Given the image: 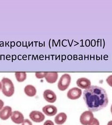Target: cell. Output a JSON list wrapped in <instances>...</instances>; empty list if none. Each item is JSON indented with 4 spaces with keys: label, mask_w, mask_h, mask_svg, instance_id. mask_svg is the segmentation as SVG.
Returning a JSON list of instances; mask_svg holds the SVG:
<instances>
[{
    "label": "cell",
    "mask_w": 112,
    "mask_h": 125,
    "mask_svg": "<svg viewBox=\"0 0 112 125\" xmlns=\"http://www.w3.org/2000/svg\"><path fill=\"white\" fill-rule=\"evenodd\" d=\"M83 97L88 110L92 112H97L105 108L109 103L106 90L96 85H91L84 90Z\"/></svg>",
    "instance_id": "cell-1"
},
{
    "label": "cell",
    "mask_w": 112,
    "mask_h": 125,
    "mask_svg": "<svg viewBox=\"0 0 112 125\" xmlns=\"http://www.w3.org/2000/svg\"><path fill=\"white\" fill-rule=\"evenodd\" d=\"M1 90L4 95L7 97H11L14 94V87L12 80L8 78L4 77L1 81Z\"/></svg>",
    "instance_id": "cell-2"
},
{
    "label": "cell",
    "mask_w": 112,
    "mask_h": 125,
    "mask_svg": "<svg viewBox=\"0 0 112 125\" xmlns=\"http://www.w3.org/2000/svg\"><path fill=\"white\" fill-rule=\"evenodd\" d=\"M71 82V75L67 73L64 74L61 76L58 83V84H57L58 88L61 91H64L68 88V87H69Z\"/></svg>",
    "instance_id": "cell-3"
},
{
    "label": "cell",
    "mask_w": 112,
    "mask_h": 125,
    "mask_svg": "<svg viewBox=\"0 0 112 125\" xmlns=\"http://www.w3.org/2000/svg\"><path fill=\"white\" fill-rule=\"evenodd\" d=\"M94 118V115L92 111H86L81 115L80 121L82 125H88Z\"/></svg>",
    "instance_id": "cell-4"
},
{
    "label": "cell",
    "mask_w": 112,
    "mask_h": 125,
    "mask_svg": "<svg viewBox=\"0 0 112 125\" xmlns=\"http://www.w3.org/2000/svg\"><path fill=\"white\" fill-rule=\"evenodd\" d=\"M82 94V91L81 89L77 87H74L67 92V96L69 99L75 100L79 99Z\"/></svg>",
    "instance_id": "cell-5"
},
{
    "label": "cell",
    "mask_w": 112,
    "mask_h": 125,
    "mask_svg": "<svg viewBox=\"0 0 112 125\" xmlns=\"http://www.w3.org/2000/svg\"><path fill=\"white\" fill-rule=\"evenodd\" d=\"M29 117L33 122L40 123L45 119V115L42 112L39 111H32L29 114Z\"/></svg>",
    "instance_id": "cell-6"
},
{
    "label": "cell",
    "mask_w": 112,
    "mask_h": 125,
    "mask_svg": "<svg viewBox=\"0 0 112 125\" xmlns=\"http://www.w3.org/2000/svg\"><path fill=\"white\" fill-rule=\"evenodd\" d=\"M43 96L45 100L50 103H53L57 100V96L55 93L50 89L45 90L43 94Z\"/></svg>",
    "instance_id": "cell-7"
},
{
    "label": "cell",
    "mask_w": 112,
    "mask_h": 125,
    "mask_svg": "<svg viewBox=\"0 0 112 125\" xmlns=\"http://www.w3.org/2000/svg\"><path fill=\"white\" fill-rule=\"evenodd\" d=\"M11 118L14 123L16 124L22 123L24 120V117L23 113L18 111L12 112Z\"/></svg>",
    "instance_id": "cell-8"
},
{
    "label": "cell",
    "mask_w": 112,
    "mask_h": 125,
    "mask_svg": "<svg viewBox=\"0 0 112 125\" xmlns=\"http://www.w3.org/2000/svg\"><path fill=\"white\" fill-rule=\"evenodd\" d=\"M12 109L10 106L7 105L0 110V118L2 120L8 119L12 114Z\"/></svg>",
    "instance_id": "cell-9"
},
{
    "label": "cell",
    "mask_w": 112,
    "mask_h": 125,
    "mask_svg": "<svg viewBox=\"0 0 112 125\" xmlns=\"http://www.w3.org/2000/svg\"><path fill=\"white\" fill-rule=\"evenodd\" d=\"M76 84L78 87L85 89L89 88L91 86V82L89 79L83 77L78 79Z\"/></svg>",
    "instance_id": "cell-10"
},
{
    "label": "cell",
    "mask_w": 112,
    "mask_h": 125,
    "mask_svg": "<svg viewBox=\"0 0 112 125\" xmlns=\"http://www.w3.org/2000/svg\"><path fill=\"white\" fill-rule=\"evenodd\" d=\"M43 112L48 116H53L57 113V108L53 105H48L43 107Z\"/></svg>",
    "instance_id": "cell-11"
},
{
    "label": "cell",
    "mask_w": 112,
    "mask_h": 125,
    "mask_svg": "<svg viewBox=\"0 0 112 125\" xmlns=\"http://www.w3.org/2000/svg\"><path fill=\"white\" fill-rule=\"evenodd\" d=\"M45 78L47 83L52 84L55 83L57 81L58 78V74L57 72L47 73Z\"/></svg>",
    "instance_id": "cell-12"
},
{
    "label": "cell",
    "mask_w": 112,
    "mask_h": 125,
    "mask_svg": "<svg viewBox=\"0 0 112 125\" xmlns=\"http://www.w3.org/2000/svg\"><path fill=\"white\" fill-rule=\"evenodd\" d=\"M67 119V115L66 113L61 112L58 114L54 118L55 123L58 125H62L65 123Z\"/></svg>",
    "instance_id": "cell-13"
},
{
    "label": "cell",
    "mask_w": 112,
    "mask_h": 125,
    "mask_svg": "<svg viewBox=\"0 0 112 125\" xmlns=\"http://www.w3.org/2000/svg\"><path fill=\"white\" fill-rule=\"evenodd\" d=\"M24 92L28 96L33 97L36 95L37 90L33 85H28L25 87Z\"/></svg>",
    "instance_id": "cell-14"
},
{
    "label": "cell",
    "mask_w": 112,
    "mask_h": 125,
    "mask_svg": "<svg viewBox=\"0 0 112 125\" xmlns=\"http://www.w3.org/2000/svg\"><path fill=\"white\" fill-rule=\"evenodd\" d=\"M15 76L18 82H23L26 79V73L25 72H16Z\"/></svg>",
    "instance_id": "cell-15"
},
{
    "label": "cell",
    "mask_w": 112,
    "mask_h": 125,
    "mask_svg": "<svg viewBox=\"0 0 112 125\" xmlns=\"http://www.w3.org/2000/svg\"><path fill=\"white\" fill-rule=\"evenodd\" d=\"M47 73V72H37L35 73V75L37 79H43V78H45Z\"/></svg>",
    "instance_id": "cell-16"
},
{
    "label": "cell",
    "mask_w": 112,
    "mask_h": 125,
    "mask_svg": "<svg viewBox=\"0 0 112 125\" xmlns=\"http://www.w3.org/2000/svg\"><path fill=\"white\" fill-rule=\"evenodd\" d=\"M100 122L96 118H94L88 125H100Z\"/></svg>",
    "instance_id": "cell-17"
},
{
    "label": "cell",
    "mask_w": 112,
    "mask_h": 125,
    "mask_svg": "<svg viewBox=\"0 0 112 125\" xmlns=\"http://www.w3.org/2000/svg\"><path fill=\"white\" fill-rule=\"evenodd\" d=\"M106 82L108 85L112 87V75H110L107 78Z\"/></svg>",
    "instance_id": "cell-18"
},
{
    "label": "cell",
    "mask_w": 112,
    "mask_h": 125,
    "mask_svg": "<svg viewBox=\"0 0 112 125\" xmlns=\"http://www.w3.org/2000/svg\"><path fill=\"white\" fill-rule=\"evenodd\" d=\"M22 125H33V124L29 119H25L23 122Z\"/></svg>",
    "instance_id": "cell-19"
},
{
    "label": "cell",
    "mask_w": 112,
    "mask_h": 125,
    "mask_svg": "<svg viewBox=\"0 0 112 125\" xmlns=\"http://www.w3.org/2000/svg\"><path fill=\"white\" fill-rule=\"evenodd\" d=\"M43 125H54L53 122L50 120H47L45 121Z\"/></svg>",
    "instance_id": "cell-20"
},
{
    "label": "cell",
    "mask_w": 112,
    "mask_h": 125,
    "mask_svg": "<svg viewBox=\"0 0 112 125\" xmlns=\"http://www.w3.org/2000/svg\"><path fill=\"white\" fill-rule=\"evenodd\" d=\"M4 105V102L2 101V100L0 99V110H1L3 108Z\"/></svg>",
    "instance_id": "cell-21"
},
{
    "label": "cell",
    "mask_w": 112,
    "mask_h": 125,
    "mask_svg": "<svg viewBox=\"0 0 112 125\" xmlns=\"http://www.w3.org/2000/svg\"><path fill=\"white\" fill-rule=\"evenodd\" d=\"M107 125H112V120L109 121Z\"/></svg>",
    "instance_id": "cell-22"
},
{
    "label": "cell",
    "mask_w": 112,
    "mask_h": 125,
    "mask_svg": "<svg viewBox=\"0 0 112 125\" xmlns=\"http://www.w3.org/2000/svg\"><path fill=\"white\" fill-rule=\"evenodd\" d=\"M1 89V82H0V90Z\"/></svg>",
    "instance_id": "cell-23"
},
{
    "label": "cell",
    "mask_w": 112,
    "mask_h": 125,
    "mask_svg": "<svg viewBox=\"0 0 112 125\" xmlns=\"http://www.w3.org/2000/svg\"><path fill=\"white\" fill-rule=\"evenodd\" d=\"M110 110H111V113H112V104L111 105V109H110Z\"/></svg>",
    "instance_id": "cell-24"
}]
</instances>
